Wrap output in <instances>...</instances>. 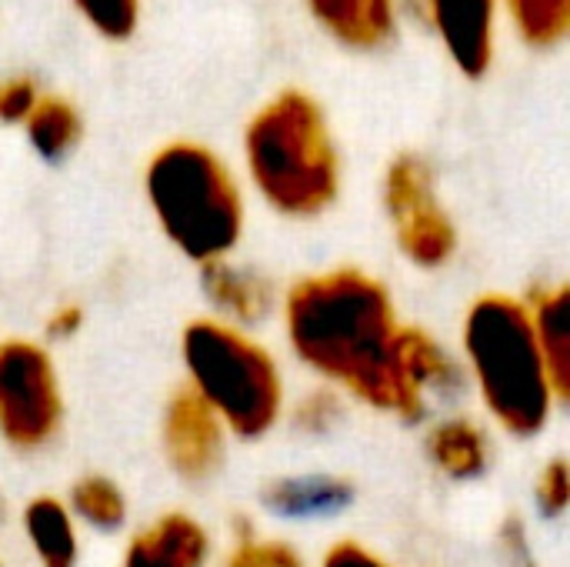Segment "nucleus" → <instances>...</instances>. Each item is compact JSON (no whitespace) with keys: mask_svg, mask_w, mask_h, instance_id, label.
Returning a JSON list of instances; mask_svg holds the SVG:
<instances>
[{"mask_svg":"<svg viewBox=\"0 0 570 567\" xmlns=\"http://www.w3.org/2000/svg\"><path fill=\"white\" fill-rule=\"evenodd\" d=\"M321 23L351 47H377L394 30L391 0H311Z\"/></svg>","mask_w":570,"mask_h":567,"instance_id":"17","label":"nucleus"},{"mask_svg":"<svg viewBox=\"0 0 570 567\" xmlns=\"http://www.w3.org/2000/svg\"><path fill=\"white\" fill-rule=\"evenodd\" d=\"M434 23L468 77H481L494 53V0H431Z\"/></svg>","mask_w":570,"mask_h":567,"instance_id":"12","label":"nucleus"},{"mask_svg":"<svg viewBox=\"0 0 570 567\" xmlns=\"http://www.w3.org/2000/svg\"><path fill=\"white\" fill-rule=\"evenodd\" d=\"M334 414H337V404L334 398H314L301 408V421L311 428V431H327L334 424Z\"/></svg>","mask_w":570,"mask_h":567,"instance_id":"27","label":"nucleus"},{"mask_svg":"<svg viewBox=\"0 0 570 567\" xmlns=\"http://www.w3.org/2000/svg\"><path fill=\"white\" fill-rule=\"evenodd\" d=\"M63 505L70 508L77 525H87L104 535L120 531L127 525V495L117 481L104 475H83L80 481H73Z\"/></svg>","mask_w":570,"mask_h":567,"instance_id":"18","label":"nucleus"},{"mask_svg":"<svg viewBox=\"0 0 570 567\" xmlns=\"http://www.w3.org/2000/svg\"><path fill=\"white\" fill-rule=\"evenodd\" d=\"M317 567H391L384 558H377L371 548L357 545V541H337L324 551Z\"/></svg>","mask_w":570,"mask_h":567,"instance_id":"25","label":"nucleus"},{"mask_svg":"<svg viewBox=\"0 0 570 567\" xmlns=\"http://www.w3.org/2000/svg\"><path fill=\"white\" fill-rule=\"evenodd\" d=\"M0 511H3V505H0Z\"/></svg>","mask_w":570,"mask_h":567,"instance_id":"28","label":"nucleus"},{"mask_svg":"<svg viewBox=\"0 0 570 567\" xmlns=\"http://www.w3.org/2000/svg\"><path fill=\"white\" fill-rule=\"evenodd\" d=\"M531 321H534V334L544 354V364L551 371L554 391L561 398V404H568L570 398V291L564 284L558 287H544L528 301Z\"/></svg>","mask_w":570,"mask_h":567,"instance_id":"16","label":"nucleus"},{"mask_svg":"<svg viewBox=\"0 0 570 567\" xmlns=\"http://www.w3.org/2000/svg\"><path fill=\"white\" fill-rule=\"evenodd\" d=\"M20 531L37 567H77L80 525L60 498H30L20 511Z\"/></svg>","mask_w":570,"mask_h":567,"instance_id":"14","label":"nucleus"},{"mask_svg":"<svg viewBox=\"0 0 570 567\" xmlns=\"http://www.w3.org/2000/svg\"><path fill=\"white\" fill-rule=\"evenodd\" d=\"M0 567H3V561H0Z\"/></svg>","mask_w":570,"mask_h":567,"instance_id":"29","label":"nucleus"},{"mask_svg":"<svg viewBox=\"0 0 570 567\" xmlns=\"http://www.w3.org/2000/svg\"><path fill=\"white\" fill-rule=\"evenodd\" d=\"M200 287H204L210 307L217 311V321L234 324L240 331L264 324L281 304L277 287L261 271L234 264L230 257L204 264L200 267Z\"/></svg>","mask_w":570,"mask_h":567,"instance_id":"10","label":"nucleus"},{"mask_svg":"<svg viewBox=\"0 0 570 567\" xmlns=\"http://www.w3.org/2000/svg\"><path fill=\"white\" fill-rule=\"evenodd\" d=\"M384 204L394 224L397 247L411 264L424 271H438L454 257L458 231L438 201L434 174L428 160H421L417 154H401L387 167Z\"/></svg>","mask_w":570,"mask_h":567,"instance_id":"7","label":"nucleus"},{"mask_svg":"<svg viewBox=\"0 0 570 567\" xmlns=\"http://www.w3.org/2000/svg\"><path fill=\"white\" fill-rule=\"evenodd\" d=\"M458 361L421 328L404 324L394 348V418L421 421L434 401H448L464 388Z\"/></svg>","mask_w":570,"mask_h":567,"instance_id":"8","label":"nucleus"},{"mask_svg":"<svg viewBox=\"0 0 570 567\" xmlns=\"http://www.w3.org/2000/svg\"><path fill=\"white\" fill-rule=\"evenodd\" d=\"M518 30L534 47L558 43L570 27V0H508Z\"/></svg>","mask_w":570,"mask_h":567,"instance_id":"20","label":"nucleus"},{"mask_svg":"<svg viewBox=\"0 0 570 567\" xmlns=\"http://www.w3.org/2000/svg\"><path fill=\"white\" fill-rule=\"evenodd\" d=\"M534 501L544 518H561L570 501V471L564 458H554L551 465L541 468L538 485H534Z\"/></svg>","mask_w":570,"mask_h":567,"instance_id":"23","label":"nucleus"},{"mask_svg":"<svg viewBox=\"0 0 570 567\" xmlns=\"http://www.w3.org/2000/svg\"><path fill=\"white\" fill-rule=\"evenodd\" d=\"M147 201L164 237L197 267L227 261L244 234L230 170L200 144H170L147 164Z\"/></svg>","mask_w":570,"mask_h":567,"instance_id":"5","label":"nucleus"},{"mask_svg":"<svg viewBox=\"0 0 570 567\" xmlns=\"http://www.w3.org/2000/svg\"><path fill=\"white\" fill-rule=\"evenodd\" d=\"M354 485L334 475H291L277 478L264 488L261 501L277 518L311 521V518H334L354 505Z\"/></svg>","mask_w":570,"mask_h":567,"instance_id":"13","label":"nucleus"},{"mask_svg":"<svg viewBox=\"0 0 570 567\" xmlns=\"http://www.w3.org/2000/svg\"><path fill=\"white\" fill-rule=\"evenodd\" d=\"M227 428L217 421V414L187 388H180L167 408L160 424V444L167 468L184 485H207L224 468L227 454Z\"/></svg>","mask_w":570,"mask_h":567,"instance_id":"9","label":"nucleus"},{"mask_svg":"<svg viewBox=\"0 0 570 567\" xmlns=\"http://www.w3.org/2000/svg\"><path fill=\"white\" fill-rule=\"evenodd\" d=\"M210 535L200 521L167 511L147 531L130 538L124 567H207Z\"/></svg>","mask_w":570,"mask_h":567,"instance_id":"11","label":"nucleus"},{"mask_svg":"<svg viewBox=\"0 0 570 567\" xmlns=\"http://www.w3.org/2000/svg\"><path fill=\"white\" fill-rule=\"evenodd\" d=\"M261 197L284 217H317L337 197L341 167L321 107L297 90L271 100L244 137Z\"/></svg>","mask_w":570,"mask_h":567,"instance_id":"3","label":"nucleus"},{"mask_svg":"<svg viewBox=\"0 0 570 567\" xmlns=\"http://www.w3.org/2000/svg\"><path fill=\"white\" fill-rule=\"evenodd\" d=\"M187 391H194L227 434L267 438L284 414V378L274 354L247 331L217 317L190 321L180 334Z\"/></svg>","mask_w":570,"mask_h":567,"instance_id":"4","label":"nucleus"},{"mask_svg":"<svg viewBox=\"0 0 570 567\" xmlns=\"http://www.w3.org/2000/svg\"><path fill=\"white\" fill-rule=\"evenodd\" d=\"M227 567H307L304 558L284 545V541H274V538H254V535H240Z\"/></svg>","mask_w":570,"mask_h":567,"instance_id":"21","label":"nucleus"},{"mask_svg":"<svg viewBox=\"0 0 570 567\" xmlns=\"http://www.w3.org/2000/svg\"><path fill=\"white\" fill-rule=\"evenodd\" d=\"M37 104V87L27 77L0 80V120H27Z\"/></svg>","mask_w":570,"mask_h":567,"instance_id":"24","label":"nucleus"},{"mask_svg":"<svg viewBox=\"0 0 570 567\" xmlns=\"http://www.w3.org/2000/svg\"><path fill=\"white\" fill-rule=\"evenodd\" d=\"M80 328H83V314H80V307H77V304H63V307H57V311L47 317V324H43V331H47V338H50V341H70Z\"/></svg>","mask_w":570,"mask_h":567,"instance_id":"26","label":"nucleus"},{"mask_svg":"<svg viewBox=\"0 0 570 567\" xmlns=\"http://www.w3.org/2000/svg\"><path fill=\"white\" fill-rule=\"evenodd\" d=\"M284 334L294 358L364 401L394 414V348L401 317L391 291L357 267L301 277L281 301Z\"/></svg>","mask_w":570,"mask_h":567,"instance_id":"1","label":"nucleus"},{"mask_svg":"<svg viewBox=\"0 0 570 567\" xmlns=\"http://www.w3.org/2000/svg\"><path fill=\"white\" fill-rule=\"evenodd\" d=\"M83 17L114 40H124L137 27V0H77Z\"/></svg>","mask_w":570,"mask_h":567,"instance_id":"22","label":"nucleus"},{"mask_svg":"<svg viewBox=\"0 0 570 567\" xmlns=\"http://www.w3.org/2000/svg\"><path fill=\"white\" fill-rule=\"evenodd\" d=\"M468 378L491 421L514 438H538L561 398L544 364L528 301L511 294L478 297L461 328Z\"/></svg>","mask_w":570,"mask_h":567,"instance_id":"2","label":"nucleus"},{"mask_svg":"<svg viewBox=\"0 0 570 567\" xmlns=\"http://www.w3.org/2000/svg\"><path fill=\"white\" fill-rule=\"evenodd\" d=\"M424 451L431 465L451 481H474L491 465V441L481 424L468 418H444L428 431Z\"/></svg>","mask_w":570,"mask_h":567,"instance_id":"15","label":"nucleus"},{"mask_svg":"<svg viewBox=\"0 0 570 567\" xmlns=\"http://www.w3.org/2000/svg\"><path fill=\"white\" fill-rule=\"evenodd\" d=\"M63 424V391L47 348L0 341V441L13 451H43Z\"/></svg>","mask_w":570,"mask_h":567,"instance_id":"6","label":"nucleus"},{"mask_svg":"<svg viewBox=\"0 0 570 567\" xmlns=\"http://www.w3.org/2000/svg\"><path fill=\"white\" fill-rule=\"evenodd\" d=\"M23 124H27V137H30L33 150L43 160L67 157L73 150V144L80 140V117L60 97H37V104Z\"/></svg>","mask_w":570,"mask_h":567,"instance_id":"19","label":"nucleus"}]
</instances>
